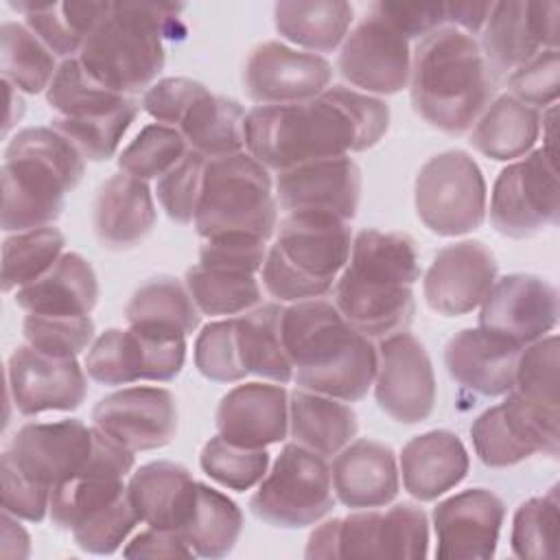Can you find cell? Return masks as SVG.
Segmentation results:
<instances>
[{
  "mask_svg": "<svg viewBox=\"0 0 560 560\" xmlns=\"http://www.w3.org/2000/svg\"><path fill=\"white\" fill-rule=\"evenodd\" d=\"M66 236L61 230L46 225L15 232L2 243V291H18L42 278L63 254Z\"/></svg>",
  "mask_w": 560,
  "mask_h": 560,
  "instance_id": "b9f144b4",
  "label": "cell"
},
{
  "mask_svg": "<svg viewBox=\"0 0 560 560\" xmlns=\"http://www.w3.org/2000/svg\"><path fill=\"white\" fill-rule=\"evenodd\" d=\"M510 96L538 109L556 103L560 94V55L558 48H547L534 55L527 63L508 77Z\"/></svg>",
  "mask_w": 560,
  "mask_h": 560,
  "instance_id": "f5cc1de1",
  "label": "cell"
},
{
  "mask_svg": "<svg viewBox=\"0 0 560 560\" xmlns=\"http://www.w3.org/2000/svg\"><path fill=\"white\" fill-rule=\"evenodd\" d=\"M521 350V346L479 326L464 328L448 339L444 363L453 381L492 398L514 387Z\"/></svg>",
  "mask_w": 560,
  "mask_h": 560,
  "instance_id": "4316f807",
  "label": "cell"
},
{
  "mask_svg": "<svg viewBox=\"0 0 560 560\" xmlns=\"http://www.w3.org/2000/svg\"><path fill=\"white\" fill-rule=\"evenodd\" d=\"M420 278L416 241L405 232L361 230L348 265L332 287V304L370 339L407 330L413 319V284Z\"/></svg>",
  "mask_w": 560,
  "mask_h": 560,
  "instance_id": "7a4b0ae2",
  "label": "cell"
},
{
  "mask_svg": "<svg viewBox=\"0 0 560 560\" xmlns=\"http://www.w3.org/2000/svg\"><path fill=\"white\" fill-rule=\"evenodd\" d=\"M206 162L208 158L188 149V153L168 173H164L158 179L155 195L171 221L179 225H188L195 221V212H197V203L203 186Z\"/></svg>",
  "mask_w": 560,
  "mask_h": 560,
  "instance_id": "816d5d0a",
  "label": "cell"
},
{
  "mask_svg": "<svg viewBox=\"0 0 560 560\" xmlns=\"http://www.w3.org/2000/svg\"><path fill=\"white\" fill-rule=\"evenodd\" d=\"M389 129V107L376 96L332 85L317 98L258 105L245 114V151L269 171L341 158L374 147Z\"/></svg>",
  "mask_w": 560,
  "mask_h": 560,
  "instance_id": "6da1fadb",
  "label": "cell"
},
{
  "mask_svg": "<svg viewBox=\"0 0 560 560\" xmlns=\"http://www.w3.org/2000/svg\"><path fill=\"white\" fill-rule=\"evenodd\" d=\"M177 422V400L164 387H122L101 398L92 409V427L133 453L173 442Z\"/></svg>",
  "mask_w": 560,
  "mask_h": 560,
  "instance_id": "7402d4cb",
  "label": "cell"
},
{
  "mask_svg": "<svg viewBox=\"0 0 560 560\" xmlns=\"http://www.w3.org/2000/svg\"><path fill=\"white\" fill-rule=\"evenodd\" d=\"M282 339L298 387L343 402L368 396L378 352L372 339L354 330L332 302L315 298L287 306Z\"/></svg>",
  "mask_w": 560,
  "mask_h": 560,
  "instance_id": "3957f363",
  "label": "cell"
},
{
  "mask_svg": "<svg viewBox=\"0 0 560 560\" xmlns=\"http://www.w3.org/2000/svg\"><path fill=\"white\" fill-rule=\"evenodd\" d=\"M470 457L457 433L446 429L411 438L400 451L398 472L405 490L418 501H435L468 475Z\"/></svg>",
  "mask_w": 560,
  "mask_h": 560,
  "instance_id": "4dcf8cb0",
  "label": "cell"
},
{
  "mask_svg": "<svg viewBox=\"0 0 560 560\" xmlns=\"http://www.w3.org/2000/svg\"><path fill=\"white\" fill-rule=\"evenodd\" d=\"M155 221L158 210L144 179L120 171L101 184L92 206V225L103 247L116 252L136 247Z\"/></svg>",
  "mask_w": 560,
  "mask_h": 560,
  "instance_id": "f1b7e54d",
  "label": "cell"
},
{
  "mask_svg": "<svg viewBox=\"0 0 560 560\" xmlns=\"http://www.w3.org/2000/svg\"><path fill=\"white\" fill-rule=\"evenodd\" d=\"M2 77L15 90L26 94H39L48 90L57 61L55 52L26 26L20 22H2Z\"/></svg>",
  "mask_w": 560,
  "mask_h": 560,
  "instance_id": "60d3db41",
  "label": "cell"
},
{
  "mask_svg": "<svg viewBox=\"0 0 560 560\" xmlns=\"http://www.w3.org/2000/svg\"><path fill=\"white\" fill-rule=\"evenodd\" d=\"M335 497L350 510H372L392 503L400 488L394 451L376 440L343 446L332 462Z\"/></svg>",
  "mask_w": 560,
  "mask_h": 560,
  "instance_id": "83f0119b",
  "label": "cell"
},
{
  "mask_svg": "<svg viewBox=\"0 0 560 560\" xmlns=\"http://www.w3.org/2000/svg\"><path fill=\"white\" fill-rule=\"evenodd\" d=\"M245 114L238 101L206 90L186 109L177 129L188 149L212 160L245 149Z\"/></svg>",
  "mask_w": 560,
  "mask_h": 560,
  "instance_id": "d590c367",
  "label": "cell"
},
{
  "mask_svg": "<svg viewBox=\"0 0 560 560\" xmlns=\"http://www.w3.org/2000/svg\"><path fill=\"white\" fill-rule=\"evenodd\" d=\"M184 284L201 315L234 317L260 304L262 291L254 273L206 267L201 262L186 271Z\"/></svg>",
  "mask_w": 560,
  "mask_h": 560,
  "instance_id": "ab89813d",
  "label": "cell"
},
{
  "mask_svg": "<svg viewBox=\"0 0 560 560\" xmlns=\"http://www.w3.org/2000/svg\"><path fill=\"white\" fill-rule=\"evenodd\" d=\"M188 153V142L179 129L151 122L120 151L118 168L138 179H155L168 173Z\"/></svg>",
  "mask_w": 560,
  "mask_h": 560,
  "instance_id": "bcb514c9",
  "label": "cell"
},
{
  "mask_svg": "<svg viewBox=\"0 0 560 560\" xmlns=\"http://www.w3.org/2000/svg\"><path fill=\"white\" fill-rule=\"evenodd\" d=\"M195 368L217 383H236L247 376L238 350L234 317L203 326L195 341Z\"/></svg>",
  "mask_w": 560,
  "mask_h": 560,
  "instance_id": "f907efd6",
  "label": "cell"
},
{
  "mask_svg": "<svg viewBox=\"0 0 560 560\" xmlns=\"http://www.w3.org/2000/svg\"><path fill=\"white\" fill-rule=\"evenodd\" d=\"M208 88L199 81L186 79V77H168L155 81L142 96L144 112L162 122L177 129L179 120L184 118L186 109L192 105V101L203 94Z\"/></svg>",
  "mask_w": 560,
  "mask_h": 560,
  "instance_id": "6f0895ef",
  "label": "cell"
},
{
  "mask_svg": "<svg viewBox=\"0 0 560 560\" xmlns=\"http://www.w3.org/2000/svg\"><path fill=\"white\" fill-rule=\"evenodd\" d=\"M214 422L228 442L267 448L289 433V394L280 383L236 385L221 398Z\"/></svg>",
  "mask_w": 560,
  "mask_h": 560,
  "instance_id": "484cf974",
  "label": "cell"
},
{
  "mask_svg": "<svg viewBox=\"0 0 560 560\" xmlns=\"http://www.w3.org/2000/svg\"><path fill=\"white\" fill-rule=\"evenodd\" d=\"M330 79L332 66L322 55L276 39L258 44L243 70L245 92L258 105H291L317 98L328 90Z\"/></svg>",
  "mask_w": 560,
  "mask_h": 560,
  "instance_id": "44dd1931",
  "label": "cell"
},
{
  "mask_svg": "<svg viewBox=\"0 0 560 560\" xmlns=\"http://www.w3.org/2000/svg\"><path fill=\"white\" fill-rule=\"evenodd\" d=\"M429 521L422 508L396 503L387 512L363 510L315 527L304 556L337 558H427Z\"/></svg>",
  "mask_w": 560,
  "mask_h": 560,
  "instance_id": "9c48e42d",
  "label": "cell"
},
{
  "mask_svg": "<svg viewBox=\"0 0 560 560\" xmlns=\"http://www.w3.org/2000/svg\"><path fill=\"white\" fill-rule=\"evenodd\" d=\"M129 324L158 330L192 335L199 328L201 313L186 284L173 276H158L140 284L125 306Z\"/></svg>",
  "mask_w": 560,
  "mask_h": 560,
  "instance_id": "74e56055",
  "label": "cell"
},
{
  "mask_svg": "<svg viewBox=\"0 0 560 560\" xmlns=\"http://www.w3.org/2000/svg\"><path fill=\"white\" fill-rule=\"evenodd\" d=\"M282 304L267 302L234 317L245 372L280 385L293 381V365L282 339Z\"/></svg>",
  "mask_w": 560,
  "mask_h": 560,
  "instance_id": "e575fe53",
  "label": "cell"
},
{
  "mask_svg": "<svg viewBox=\"0 0 560 560\" xmlns=\"http://www.w3.org/2000/svg\"><path fill=\"white\" fill-rule=\"evenodd\" d=\"M359 431L354 409L337 398L298 387L289 396V433L295 444L330 457Z\"/></svg>",
  "mask_w": 560,
  "mask_h": 560,
  "instance_id": "d6a6232c",
  "label": "cell"
},
{
  "mask_svg": "<svg viewBox=\"0 0 560 560\" xmlns=\"http://www.w3.org/2000/svg\"><path fill=\"white\" fill-rule=\"evenodd\" d=\"M494 2H451L444 4L446 24L455 26L468 35L481 33Z\"/></svg>",
  "mask_w": 560,
  "mask_h": 560,
  "instance_id": "6125c7cd",
  "label": "cell"
},
{
  "mask_svg": "<svg viewBox=\"0 0 560 560\" xmlns=\"http://www.w3.org/2000/svg\"><path fill=\"white\" fill-rule=\"evenodd\" d=\"M337 68L350 85L365 94H396L409 85V39L370 9L346 35Z\"/></svg>",
  "mask_w": 560,
  "mask_h": 560,
  "instance_id": "e0dca14e",
  "label": "cell"
},
{
  "mask_svg": "<svg viewBox=\"0 0 560 560\" xmlns=\"http://www.w3.org/2000/svg\"><path fill=\"white\" fill-rule=\"evenodd\" d=\"M350 249V221L330 212H289L262 262V284L278 302L324 298L348 265Z\"/></svg>",
  "mask_w": 560,
  "mask_h": 560,
  "instance_id": "52a82bcc",
  "label": "cell"
},
{
  "mask_svg": "<svg viewBox=\"0 0 560 560\" xmlns=\"http://www.w3.org/2000/svg\"><path fill=\"white\" fill-rule=\"evenodd\" d=\"M197 483L186 466L158 459L131 472L127 497L140 523L179 534L195 508Z\"/></svg>",
  "mask_w": 560,
  "mask_h": 560,
  "instance_id": "f546056e",
  "label": "cell"
},
{
  "mask_svg": "<svg viewBox=\"0 0 560 560\" xmlns=\"http://www.w3.org/2000/svg\"><path fill=\"white\" fill-rule=\"evenodd\" d=\"M505 503L486 488L462 490L433 508L435 558L488 560L497 551Z\"/></svg>",
  "mask_w": 560,
  "mask_h": 560,
  "instance_id": "603a6c76",
  "label": "cell"
},
{
  "mask_svg": "<svg viewBox=\"0 0 560 560\" xmlns=\"http://www.w3.org/2000/svg\"><path fill=\"white\" fill-rule=\"evenodd\" d=\"M470 438L477 457L488 468L516 466L536 453L556 459L560 453L558 413L525 402L512 389L503 402L475 418Z\"/></svg>",
  "mask_w": 560,
  "mask_h": 560,
  "instance_id": "5bb4252c",
  "label": "cell"
},
{
  "mask_svg": "<svg viewBox=\"0 0 560 560\" xmlns=\"http://www.w3.org/2000/svg\"><path fill=\"white\" fill-rule=\"evenodd\" d=\"M98 302V278L94 267L77 252H66L35 282L15 291V304L35 315L81 317Z\"/></svg>",
  "mask_w": 560,
  "mask_h": 560,
  "instance_id": "1f68e13d",
  "label": "cell"
},
{
  "mask_svg": "<svg viewBox=\"0 0 560 560\" xmlns=\"http://www.w3.org/2000/svg\"><path fill=\"white\" fill-rule=\"evenodd\" d=\"M409 90L420 118L444 133L459 136L490 105L494 79L477 39L444 24L416 44Z\"/></svg>",
  "mask_w": 560,
  "mask_h": 560,
  "instance_id": "277c9868",
  "label": "cell"
},
{
  "mask_svg": "<svg viewBox=\"0 0 560 560\" xmlns=\"http://www.w3.org/2000/svg\"><path fill=\"white\" fill-rule=\"evenodd\" d=\"M192 223L203 241L221 234H252L269 241L278 225L269 168L247 151L208 160Z\"/></svg>",
  "mask_w": 560,
  "mask_h": 560,
  "instance_id": "ba28073f",
  "label": "cell"
},
{
  "mask_svg": "<svg viewBox=\"0 0 560 560\" xmlns=\"http://www.w3.org/2000/svg\"><path fill=\"white\" fill-rule=\"evenodd\" d=\"M182 9L171 2H112V13L81 46V66L116 94L147 92L166 61L162 39L186 33Z\"/></svg>",
  "mask_w": 560,
  "mask_h": 560,
  "instance_id": "5b68a950",
  "label": "cell"
},
{
  "mask_svg": "<svg viewBox=\"0 0 560 560\" xmlns=\"http://www.w3.org/2000/svg\"><path fill=\"white\" fill-rule=\"evenodd\" d=\"M558 483L542 497H532L518 505L512 521V553L523 560H545L558 553L560 527Z\"/></svg>",
  "mask_w": 560,
  "mask_h": 560,
  "instance_id": "ee69618b",
  "label": "cell"
},
{
  "mask_svg": "<svg viewBox=\"0 0 560 560\" xmlns=\"http://www.w3.org/2000/svg\"><path fill=\"white\" fill-rule=\"evenodd\" d=\"M540 136V112L503 94L481 112L470 131V144L481 155L510 162L527 155Z\"/></svg>",
  "mask_w": 560,
  "mask_h": 560,
  "instance_id": "836d02e7",
  "label": "cell"
},
{
  "mask_svg": "<svg viewBox=\"0 0 560 560\" xmlns=\"http://www.w3.org/2000/svg\"><path fill=\"white\" fill-rule=\"evenodd\" d=\"M122 553L127 558H192L195 556L179 534L153 529V527L133 536V540L122 549Z\"/></svg>",
  "mask_w": 560,
  "mask_h": 560,
  "instance_id": "91938a15",
  "label": "cell"
},
{
  "mask_svg": "<svg viewBox=\"0 0 560 560\" xmlns=\"http://www.w3.org/2000/svg\"><path fill=\"white\" fill-rule=\"evenodd\" d=\"M405 39H422L435 28L446 24L444 4H400V2H376L370 7Z\"/></svg>",
  "mask_w": 560,
  "mask_h": 560,
  "instance_id": "680465c9",
  "label": "cell"
},
{
  "mask_svg": "<svg viewBox=\"0 0 560 560\" xmlns=\"http://www.w3.org/2000/svg\"><path fill=\"white\" fill-rule=\"evenodd\" d=\"M83 173L85 158L57 129L18 131L2 162V230L26 232L52 225Z\"/></svg>",
  "mask_w": 560,
  "mask_h": 560,
  "instance_id": "8992f818",
  "label": "cell"
},
{
  "mask_svg": "<svg viewBox=\"0 0 560 560\" xmlns=\"http://www.w3.org/2000/svg\"><path fill=\"white\" fill-rule=\"evenodd\" d=\"M332 505V472L326 457L295 442L280 451L249 499V508L260 521L284 529L315 525Z\"/></svg>",
  "mask_w": 560,
  "mask_h": 560,
  "instance_id": "30bf717a",
  "label": "cell"
},
{
  "mask_svg": "<svg viewBox=\"0 0 560 560\" xmlns=\"http://www.w3.org/2000/svg\"><path fill=\"white\" fill-rule=\"evenodd\" d=\"M352 13V7L343 0L278 2L273 7V22L287 42L319 55L343 44Z\"/></svg>",
  "mask_w": 560,
  "mask_h": 560,
  "instance_id": "8d00e7d4",
  "label": "cell"
},
{
  "mask_svg": "<svg viewBox=\"0 0 560 560\" xmlns=\"http://www.w3.org/2000/svg\"><path fill=\"white\" fill-rule=\"evenodd\" d=\"M560 192L556 155L532 149L527 155L508 164L490 195L492 228L510 238L534 236L558 223Z\"/></svg>",
  "mask_w": 560,
  "mask_h": 560,
  "instance_id": "4fadbf2b",
  "label": "cell"
},
{
  "mask_svg": "<svg viewBox=\"0 0 560 560\" xmlns=\"http://www.w3.org/2000/svg\"><path fill=\"white\" fill-rule=\"evenodd\" d=\"M267 241L252 234H221L206 238L199 247V262L217 269L254 273L262 269L267 258Z\"/></svg>",
  "mask_w": 560,
  "mask_h": 560,
  "instance_id": "db71d44e",
  "label": "cell"
},
{
  "mask_svg": "<svg viewBox=\"0 0 560 560\" xmlns=\"http://www.w3.org/2000/svg\"><path fill=\"white\" fill-rule=\"evenodd\" d=\"M138 112H140V103L129 96L120 107H116L109 114L90 116V118L57 116L50 122V127L63 133L81 151L85 160L105 162L116 153L122 136L136 120Z\"/></svg>",
  "mask_w": 560,
  "mask_h": 560,
  "instance_id": "f6af8a7d",
  "label": "cell"
},
{
  "mask_svg": "<svg viewBox=\"0 0 560 560\" xmlns=\"http://www.w3.org/2000/svg\"><path fill=\"white\" fill-rule=\"evenodd\" d=\"M199 466L219 486L245 492L258 486L267 475L269 453L267 448L238 446L217 433L203 444Z\"/></svg>",
  "mask_w": 560,
  "mask_h": 560,
  "instance_id": "c3c4849f",
  "label": "cell"
},
{
  "mask_svg": "<svg viewBox=\"0 0 560 560\" xmlns=\"http://www.w3.org/2000/svg\"><path fill=\"white\" fill-rule=\"evenodd\" d=\"M512 392L538 409L558 411L560 350L556 335H545L521 350Z\"/></svg>",
  "mask_w": 560,
  "mask_h": 560,
  "instance_id": "7dc6e473",
  "label": "cell"
},
{
  "mask_svg": "<svg viewBox=\"0 0 560 560\" xmlns=\"http://www.w3.org/2000/svg\"><path fill=\"white\" fill-rule=\"evenodd\" d=\"M361 199V171L350 155L306 162L276 177V201L287 212H330L352 221Z\"/></svg>",
  "mask_w": 560,
  "mask_h": 560,
  "instance_id": "d4e9b609",
  "label": "cell"
},
{
  "mask_svg": "<svg viewBox=\"0 0 560 560\" xmlns=\"http://www.w3.org/2000/svg\"><path fill=\"white\" fill-rule=\"evenodd\" d=\"M31 551V538L20 525L18 516L2 510V556L4 558H26Z\"/></svg>",
  "mask_w": 560,
  "mask_h": 560,
  "instance_id": "be15d7a7",
  "label": "cell"
},
{
  "mask_svg": "<svg viewBox=\"0 0 560 560\" xmlns=\"http://www.w3.org/2000/svg\"><path fill=\"white\" fill-rule=\"evenodd\" d=\"M24 15V24L55 52L72 59L81 52L83 39L70 28L61 13V2H11Z\"/></svg>",
  "mask_w": 560,
  "mask_h": 560,
  "instance_id": "11a10c76",
  "label": "cell"
},
{
  "mask_svg": "<svg viewBox=\"0 0 560 560\" xmlns=\"http://www.w3.org/2000/svg\"><path fill=\"white\" fill-rule=\"evenodd\" d=\"M61 13L70 28L85 42L88 35L112 13V2H61Z\"/></svg>",
  "mask_w": 560,
  "mask_h": 560,
  "instance_id": "94428289",
  "label": "cell"
},
{
  "mask_svg": "<svg viewBox=\"0 0 560 560\" xmlns=\"http://www.w3.org/2000/svg\"><path fill=\"white\" fill-rule=\"evenodd\" d=\"M494 280V254L481 241H457L438 249L424 273L422 293L431 311L457 317L479 308Z\"/></svg>",
  "mask_w": 560,
  "mask_h": 560,
  "instance_id": "cb8c5ba5",
  "label": "cell"
},
{
  "mask_svg": "<svg viewBox=\"0 0 560 560\" xmlns=\"http://www.w3.org/2000/svg\"><path fill=\"white\" fill-rule=\"evenodd\" d=\"M129 96L116 94L94 81L81 66L79 57L63 59L46 90L48 105L63 118H90L109 114Z\"/></svg>",
  "mask_w": 560,
  "mask_h": 560,
  "instance_id": "7bdbcfd3",
  "label": "cell"
},
{
  "mask_svg": "<svg viewBox=\"0 0 560 560\" xmlns=\"http://www.w3.org/2000/svg\"><path fill=\"white\" fill-rule=\"evenodd\" d=\"M186 361V335L129 324L101 332L85 354V374L98 385L173 381Z\"/></svg>",
  "mask_w": 560,
  "mask_h": 560,
  "instance_id": "7c38bea8",
  "label": "cell"
},
{
  "mask_svg": "<svg viewBox=\"0 0 560 560\" xmlns=\"http://www.w3.org/2000/svg\"><path fill=\"white\" fill-rule=\"evenodd\" d=\"M374 398L396 422H424L438 400L435 374L424 346L407 330L381 339Z\"/></svg>",
  "mask_w": 560,
  "mask_h": 560,
  "instance_id": "2e32d148",
  "label": "cell"
},
{
  "mask_svg": "<svg viewBox=\"0 0 560 560\" xmlns=\"http://www.w3.org/2000/svg\"><path fill=\"white\" fill-rule=\"evenodd\" d=\"M2 510L31 521L39 523L46 518L50 508V490L35 483L31 477H26L9 457L2 455Z\"/></svg>",
  "mask_w": 560,
  "mask_h": 560,
  "instance_id": "9f6ffc18",
  "label": "cell"
},
{
  "mask_svg": "<svg viewBox=\"0 0 560 560\" xmlns=\"http://www.w3.org/2000/svg\"><path fill=\"white\" fill-rule=\"evenodd\" d=\"M22 332L28 346L52 357H79L94 341V322L90 315L59 317L26 313Z\"/></svg>",
  "mask_w": 560,
  "mask_h": 560,
  "instance_id": "681fc988",
  "label": "cell"
},
{
  "mask_svg": "<svg viewBox=\"0 0 560 560\" xmlns=\"http://www.w3.org/2000/svg\"><path fill=\"white\" fill-rule=\"evenodd\" d=\"M241 532V508L228 494L199 481L195 508L179 532L192 553L201 558H223L234 549Z\"/></svg>",
  "mask_w": 560,
  "mask_h": 560,
  "instance_id": "f35d334b",
  "label": "cell"
},
{
  "mask_svg": "<svg viewBox=\"0 0 560 560\" xmlns=\"http://www.w3.org/2000/svg\"><path fill=\"white\" fill-rule=\"evenodd\" d=\"M416 214L438 236H462L481 228L488 190L479 164L459 149L429 158L413 184Z\"/></svg>",
  "mask_w": 560,
  "mask_h": 560,
  "instance_id": "8fae6325",
  "label": "cell"
},
{
  "mask_svg": "<svg viewBox=\"0 0 560 560\" xmlns=\"http://www.w3.org/2000/svg\"><path fill=\"white\" fill-rule=\"evenodd\" d=\"M94 448V427L77 418L57 422H28L15 431L2 453L26 477L52 490L83 470Z\"/></svg>",
  "mask_w": 560,
  "mask_h": 560,
  "instance_id": "d6986e66",
  "label": "cell"
},
{
  "mask_svg": "<svg viewBox=\"0 0 560 560\" xmlns=\"http://www.w3.org/2000/svg\"><path fill=\"white\" fill-rule=\"evenodd\" d=\"M7 394L22 416L74 411L88 396L85 368L77 357H52L18 346L7 363Z\"/></svg>",
  "mask_w": 560,
  "mask_h": 560,
  "instance_id": "ffe728a7",
  "label": "cell"
},
{
  "mask_svg": "<svg viewBox=\"0 0 560 560\" xmlns=\"http://www.w3.org/2000/svg\"><path fill=\"white\" fill-rule=\"evenodd\" d=\"M558 2H494L481 28V55L494 81L508 79L516 68L547 48H558Z\"/></svg>",
  "mask_w": 560,
  "mask_h": 560,
  "instance_id": "9a60e30c",
  "label": "cell"
},
{
  "mask_svg": "<svg viewBox=\"0 0 560 560\" xmlns=\"http://www.w3.org/2000/svg\"><path fill=\"white\" fill-rule=\"evenodd\" d=\"M558 324V291L534 273L497 278L479 304V328L521 348L542 339Z\"/></svg>",
  "mask_w": 560,
  "mask_h": 560,
  "instance_id": "ac0fdd59",
  "label": "cell"
}]
</instances>
